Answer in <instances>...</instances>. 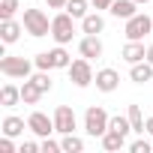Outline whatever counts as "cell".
Segmentation results:
<instances>
[{
	"instance_id": "cell-9",
	"label": "cell",
	"mask_w": 153,
	"mask_h": 153,
	"mask_svg": "<svg viewBox=\"0 0 153 153\" xmlns=\"http://www.w3.org/2000/svg\"><path fill=\"white\" fill-rule=\"evenodd\" d=\"M93 81H96V87H99L102 93H114V90H117V84H120V75H117L114 69H99Z\"/></svg>"
},
{
	"instance_id": "cell-12",
	"label": "cell",
	"mask_w": 153,
	"mask_h": 153,
	"mask_svg": "<svg viewBox=\"0 0 153 153\" xmlns=\"http://www.w3.org/2000/svg\"><path fill=\"white\" fill-rule=\"evenodd\" d=\"M129 78H132L135 84H144V81H150V78H153V63H150V60L132 63V69H129Z\"/></svg>"
},
{
	"instance_id": "cell-27",
	"label": "cell",
	"mask_w": 153,
	"mask_h": 153,
	"mask_svg": "<svg viewBox=\"0 0 153 153\" xmlns=\"http://www.w3.org/2000/svg\"><path fill=\"white\" fill-rule=\"evenodd\" d=\"M36 69H54V60H51V51H42V54H36Z\"/></svg>"
},
{
	"instance_id": "cell-26",
	"label": "cell",
	"mask_w": 153,
	"mask_h": 153,
	"mask_svg": "<svg viewBox=\"0 0 153 153\" xmlns=\"http://www.w3.org/2000/svg\"><path fill=\"white\" fill-rule=\"evenodd\" d=\"M33 81H36V87H39L42 93H48V90H51V78H48V72H45V69H39V72L33 75Z\"/></svg>"
},
{
	"instance_id": "cell-30",
	"label": "cell",
	"mask_w": 153,
	"mask_h": 153,
	"mask_svg": "<svg viewBox=\"0 0 153 153\" xmlns=\"http://www.w3.org/2000/svg\"><path fill=\"white\" fill-rule=\"evenodd\" d=\"M15 147H12V141H9V135H3L0 138V153H12Z\"/></svg>"
},
{
	"instance_id": "cell-28",
	"label": "cell",
	"mask_w": 153,
	"mask_h": 153,
	"mask_svg": "<svg viewBox=\"0 0 153 153\" xmlns=\"http://www.w3.org/2000/svg\"><path fill=\"white\" fill-rule=\"evenodd\" d=\"M129 150H132V153H150V150H153V144L141 138V141H132V144H129Z\"/></svg>"
},
{
	"instance_id": "cell-10",
	"label": "cell",
	"mask_w": 153,
	"mask_h": 153,
	"mask_svg": "<svg viewBox=\"0 0 153 153\" xmlns=\"http://www.w3.org/2000/svg\"><path fill=\"white\" fill-rule=\"evenodd\" d=\"M123 60H126L129 66L147 60V48H144V42H141V39H129V45L123 48Z\"/></svg>"
},
{
	"instance_id": "cell-13",
	"label": "cell",
	"mask_w": 153,
	"mask_h": 153,
	"mask_svg": "<svg viewBox=\"0 0 153 153\" xmlns=\"http://www.w3.org/2000/svg\"><path fill=\"white\" fill-rule=\"evenodd\" d=\"M135 9H138V3H135V0H114L108 12H111L114 18H123V21H129V18L135 15Z\"/></svg>"
},
{
	"instance_id": "cell-23",
	"label": "cell",
	"mask_w": 153,
	"mask_h": 153,
	"mask_svg": "<svg viewBox=\"0 0 153 153\" xmlns=\"http://www.w3.org/2000/svg\"><path fill=\"white\" fill-rule=\"evenodd\" d=\"M66 12H69L72 18H84V15H87V0H69V3H66Z\"/></svg>"
},
{
	"instance_id": "cell-35",
	"label": "cell",
	"mask_w": 153,
	"mask_h": 153,
	"mask_svg": "<svg viewBox=\"0 0 153 153\" xmlns=\"http://www.w3.org/2000/svg\"><path fill=\"white\" fill-rule=\"evenodd\" d=\"M147 60H150V63H153V45H150V48H147Z\"/></svg>"
},
{
	"instance_id": "cell-21",
	"label": "cell",
	"mask_w": 153,
	"mask_h": 153,
	"mask_svg": "<svg viewBox=\"0 0 153 153\" xmlns=\"http://www.w3.org/2000/svg\"><path fill=\"white\" fill-rule=\"evenodd\" d=\"M51 60H54V69H69V66H72V57L63 51V45H57V48L51 51Z\"/></svg>"
},
{
	"instance_id": "cell-6",
	"label": "cell",
	"mask_w": 153,
	"mask_h": 153,
	"mask_svg": "<svg viewBox=\"0 0 153 153\" xmlns=\"http://www.w3.org/2000/svg\"><path fill=\"white\" fill-rule=\"evenodd\" d=\"M147 33H153V21H150L144 12H135V15L126 21V39H144Z\"/></svg>"
},
{
	"instance_id": "cell-36",
	"label": "cell",
	"mask_w": 153,
	"mask_h": 153,
	"mask_svg": "<svg viewBox=\"0 0 153 153\" xmlns=\"http://www.w3.org/2000/svg\"><path fill=\"white\" fill-rule=\"evenodd\" d=\"M135 3H138V6H144V3H150V0H135Z\"/></svg>"
},
{
	"instance_id": "cell-18",
	"label": "cell",
	"mask_w": 153,
	"mask_h": 153,
	"mask_svg": "<svg viewBox=\"0 0 153 153\" xmlns=\"http://www.w3.org/2000/svg\"><path fill=\"white\" fill-rule=\"evenodd\" d=\"M102 147H105V150H120V147H126V135L108 129V132L102 135Z\"/></svg>"
},
{
	"instance_id": "cell-34",
	"label": "cell",
	"mask_w": 153,
	"mask_h": 153,
	"mask_svg": "<svg viewBox=\"0 0 153 153\" xmlns=\"http://www.w3.org/2000/svg\"><path fill=\"white\" fill-rule=\"evenodd\" d=\"M144 132H147V135H153V117H147V123H144Z\"/></svg>"
},
{
	"instance_id": "cell-25",
	"label": "cell",
	"mask_w": 153,
	"mask_h": 153,
	"mask_svg": "<svg viewBox=\"0 0 153 153\" xmlns=\"http://www.w3.org/2000/svg\"><path fill=\"white\" fill-rule=\"evenodd\" d=\"M15 9H18V0H0V18H12L15 15Z\"/></svg>"
},
{
	"instance_id": "cell-15",
	"label": "cell",
	"mask_w": 153,
	"mask_h": 153,
	"mask_svg": "<svg viewBox=\"0 0 153 153\" xmlns=\"http://www.w3.org/2000/svg\"><path fill=\"white\" fill-rule=\"evenodd\" d=\"M39 96H42V90L36 87V81L33 78H24V84H21V102L24 105H36Z\"/></svg>"
},
{
	"instance_id": "cell-19",
	"label": "cell",
	"mask_w": 153,
	"mask_h": 153,
	"mask_svg": "<svg viewBox=\"0 0 153 153\" xmlns=\"http://www.w3.org/2000/svg\"><path fill=\"white\" fill-rule=\"evenodd\" d=\"M24 132V120L21 117H3V135H9V138H15V135H21Z\"/></svg>"
},
{
	"instance_id": "cell-3",
	"label": "cell",
	"mask_w": 153,
	"mask_h": 153,
	"mask_svg": "<svg viewBox=\"0 0 153 153\" xmlns=\"http://www.w3.org/2000/svg\"><path fill=\"white\" fill-rule=\"evenodd\" d=\"M24 30L30 36H48L51 33V21L42 9H24Z\"/></svg>"
},
{
	"instance_id": "cell-33",
	"label": "cell",
	"mask_w": 153,
	"mask_h": 153,
	"mask_svg": "<svg viewBox=\"0 0 153 153\" xmlns=\"http://www.w3.org/2000/svg\"><path fill=\"white\" fill-rule=\"evenodd\" d=\"M45 3H48L51 9H66V3H69V0H45Z\"/></svg>"
},
{
	"instance_id": "cell-16",
	"label": "cell",
	"mask_w": 153,
	"mask_h": 153,
	"mask_svg": "<svg viewBox=\"0 0 153 153\" xmlns=\"http://www.w3.org/2000/svg\"><path fill=\"white\" fill-rule=\"evenodd\" d=\"M18 36H21V24H18V21H12V18H6L3 24H0V39H3L6 45H9V42H15Z\"/></svg>"
},
{
	"instance_id": "cell-11",
	"label": "cell",
	"mask_w": 153,
	"mask_h": 153,
	"mask_svg": "<svg viewBox=\"0 0 153 153\" xmlns=\"http://www.w3.org/2000/svg\"><path fill=\"white\" fill-rule=\"evenodd\" d=\"M78 51H81V57H87V60H93V57H102V42H99V36H84L81 42H78Z\"/></svg>"
},
{
	"instance_id": "cell-14",
	"label": "cell",
	"mask_w": 153,
	"mask_h": 153,
	"mask_svg": "<svg viewBox=\"0 0 153 153\" xmlns=\"http://www.w3.org/2000/svg\"><path fill=\"white\" fill-rule=\"evenodd\" d=\"M102 27H105V21H102V15H99V12H87V15L81 18V30H84V33H90V36L102 33Z\"/></svg>"
},
{
	"instance_id": "cell-5",
	"label": "cell",
	"mask_w": 153,
	"mask_h": 153,
	"mask_svg": "<svg viewBox=\"0 0 153 153\" xmlns=\"http://www.w3.org/2000/svg\"><path fill=\"white\" fill-rule=\"evenodd\" d=\"M69 75H72V84L75 87H87V84H93V69H90V60L87 57H81V60H72V66H69Z\"/></svg>"
},
{
	"instance_id": "cell-20",
	"label": "cell",
	"mask_w": 153,
	"mask_h": 153,
	"mask_svg": "<svg viewBox=\"0 0 153 153\" xmlns=\"http://www.w3.org/2000/svg\"><path fill=\"white\" fill-rule=\"evenodd\" d=\"M126 117H129V123H132V132H141L144 135V114H141V108L138 105H129V111H126Z\"/></svg>"
},
{
	"instance_id": "cell-17",
	"label": "cell",
	"mask_w": 153,
	"mask_h": 153,
	"mask_svg": "<svg viewBox=\"0 0 153 153\" xmlns=\"http://www.w3.org/2000/svg\"><path fill=\"white\" fill-rule=\"evenodd\" d=\"M0 102H3L6 108H15L21 102V87L15 84H3V90H0Z\"/></svg>"
},
{
	"instance_id": "cell-4",
	"label": "cell",
	"mask_w": 153,
	"mask_h": 153,
	"mask_svg": "<svg viewBox=\"0 0 153 153\" xmlns=\"http://www.w3.org/2000/svg\"><path fill=\"white\" fill-rule=\"evenodd\" d=\"M30 69H33V63L24 57H6L3 54V60H0V72L6 78H30Z\"/></svg>"
},
{
	"instance_id": "cell-7",
	"label": "cell",
	"mask_w": 153,
	"mask_h": 153,
	"mask_svg": "<svg viewBox=\"0 0 153 153\" xmlns=\"http://www.w3.org/2000/svg\"><path fill=\"white\" fill-rule=\"evenodd\" d=\"M27 129H30L33 135H39V138H48L51 132H57V129H54V120H51L48 114H42V111H33V114L27 117Z\"/></svg>"
},
{
	"instance_id": "cell-1",
	"label": "cell",
	"mask_w": 153,
	"mask_h": 153,
	"mask_svg": "<svg viewBox=\"0 0 153 153\" xmlns=\"http://www.w3.org/2000/svg\"><path fill=\"white\" fill-rule=\"evenodd\" d=\"M108 120H111V117H108L105 108L90 105V108L84 111V129H87V135H93V138L99 135V138H102V135L108 132Z\"/></svg>"
},
{
	"instance_id": "cell-8",
	"label": "cell",
	"mask_w": 153,
	"mask_h": 153,
	"mask_svg": "<svg viewBox=\"0 0 153 153\" xmlns=\"http://www.w3.org/2000/svg\"><path fill=\"white\" fill-rule=\"evenodd\" d=\"M54 129H57L60 135L75 132V111H72L69 105H57V111H54Z\"/></svg>"
},
{
	"instance_id": "cell-24",
	"label": "cell",
	"mask_w": 153,
	"mask_h": 153,
	"mask_svg": "<svg viewBox=\"0 0 153 153\" xmlns=\"http://www.w3.org/2000/svg\"><path fill=\"white\" fill-rule=\"evenodd\" d=\"M108 129L129 135V132H132V123H129V117H120V114H117V117H111V120H108Z\"/></svg>"
},
{
	"instance_id": "cell-2",
	"label": "cell",
	"mask_w": 153,
	"mask_h": 153,
	"mask_svg": "<svg viewBox=\"0 0 153 153\" xmlns=\"http://www.w3.org/2000/svg\"><path fill=\"white\" fill-rule=\"evenodd\" d=\"M72 21H75V18H72L69 12H60V15L51 18V36H54L57 45L72 42V36H75V24H72Z\"/></svg>"
},
{
	"instance_id": "cell-22",
	"label": "cell",
	"mask_w": 153,
	"mask_h": 153,
	"mask_svg": "<svg viewBox=\"0 0 153 153\" xmlns=\"http://www.w3.org/2000/svg\"><path fill=\"white\" fill-rule=\"evenodd\" d=\"M60 144H63V153H81V150H84V141H81V138H75L72 132H69V135H63V141H60Z\"/></svg>"
},
{
	"instance_id": "cell-31",
	"label": "cell",
	"mask_w": 153,
	"mask_h": 153,
	"mask_svg": "<svg viewBox=\"0 0 153 153\" xmlns=\"http://www.w3.org/2000/svg\"><path fill=\"white\" fill-rule=\"evenodd\" d=\"M111 3H114V0H90L93 9H111Z\"/></svg>"
},
{
	"instance_id": "cell-29",
	"label": "cell",
	"mask_w": 153,
	"mask_h": 153,
	"mask_svg": "<svg viewBox=\"0 0 153 153\" xmlns=\"http://www.w3.org/2000/svg\"><path fill=\"white\" fill-rule=\"evenodd\" d=\"M60 150H63V144H57V141H51V138L42 141V153H60Z\"/></svg>"
},
{
	"instance_id": "cell-32",
	"label": "cell",
	"mask_w": 153,
	"mask_h": 153,
	"mask_svg": "<svg viewBox=\"0 0 153 153\" xmlns=\"http://www.w3.org/2000/svg\"><path fill=\"white\" fill-rule=\"evenodd\" d=\"M39 150V144H33V141H24L21 144V153H36Z\"/></svg>"
}]
</instances>
